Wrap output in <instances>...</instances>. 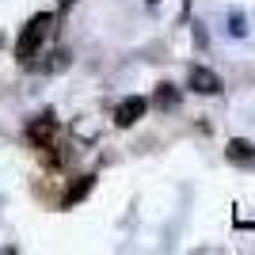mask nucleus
Wrapping results in <instances>:
<instances>
[{
  "instance_id": "1",
  "label": "nucleus",
  "mask_w": 255,
  "mask_h": 255,
  "mask_svg": "<svg viewBox=\"0 0 255 255\" xmlns=\"http://www.w3.org/2000/svg\"><path fill=\"white\" fill-rule=\"evenodd\" d=\"M50 27H53V15H50V11H38V15L23 27L19 42H15V57H19V65H31V57L38 53V46H42V38L50 34Z\"/></svg>"
},
{
  "instance_id": "2",
  "label": "nucleus",
  "mask_w": 255,
  "mask_h": 255,
  "mask_svg": "<svg viewBox=\"0 0 255 255\" xmlns=\"http://www.w3.org/2000/svg\"><path fill=\"white\" fill-rule=\"evenodd\" d=\"M57 133H61V126H57L53 115H38V118H31V126H27V141L38 145V149H50L53 141H57Z\"/></svg>"
},
{
  "instance_id": "3",
  "label": "nucleus",
  "mask_w": 255,
  "mask_h": 255,
  "mask_svg": "<svg viewBox=\"0 0 255 255\" xmlns=\"http://www.w3.org/2000/svg\"><path fill=\"white\" fill-rule=\"evenodd\" d=\"M187 88L198 92V96H217L221 92V76L206 69V65H191V76H187Z\"/></svg>"
},
{
  "instance_id": "4",
  "label": "nucleus",
  "mask_w": 255,
  "mask_h": 255,
  "mask_svg": "<svg viewBox=\"0 0 255 255\" xmlns=\"http://www.w3.org/2000/svg\"><path fill=\"white\" fill-rule=\"evenodd\" d=\"M145 111H149V99H141V96H129V99H122V103L115 107V126H133V122H137L141 115H145Z\"/></svg>"
},
{
  "instance_id": "5",
  "label": "nucleus",
  "mask_w": 255,
  "mask_h": 255,
  "mask_svg": "<svg viewBox=\"0 0 255 255\" xmlns=\"http://www.w3.org/2000/svg\"><path fill=\"white\" fill-rule=\"evenodd\" d=\"M225 156H229V164H236V168H255V145L248 137H233L225 145Z\"/></svg>"
},
{
  "instance_id": "6",
  "label": "nucleus",
  "mask_w": 255,
  "mask_h": 255,
  "mask_svg": "<svg viewBox=\"0 0 255 255\" xmlns=\"http://www.w3.org/2000/svg\"><path fill=\"white\" fill-rule=\"evenodd\" d=\"M92 187H96V175H80V179L65 191V198H61V206H76V202H84L88 194H92Z\"/></svg>"
},
{
  "instance_id": "7",
  "label": "nucleus",
  "mask_w": 255,
  "mask_h": 255,
  "mask_svg": "<svg viewBox=\"0 0 255 255\" xmlns=\"http://www.w3.org/2000/svg\"><path fill=\"white\" fill-rule=\"evenodd\" d=\"M229 34H233V38H244V34H248V19L240 15V11L229 15Z\"/></svg>"
},
{
  "instance_id": "8",
  "label": "nucleus",
  "mask_w": 255,
  "mask_h": 255,
  "mask_svg": "<svg viewBox=\"0 0 255 255\" xmlns=\"http://www.w3.org/2000/svg\"><path fill=\"white\" fill-rule=\"evenodd\" d=\"M156 103H160V107H175V103H179V92H175L171 84H160V92H156Z\"/></svg>"
},
{
  "instance_id": "9",
  "label": "nucleus",
  "mask_w": 255,
  "mask_h": 255,
  "mask_svg": "<svg viewBox=\"0 0 255 255\" xmlns=\"http://www.w3.org/2000/svg\"><path fill=\"white\" fill-rule=\"evenodd\" d=\"M57 4H61V11H69V8L76 4V0H57Z\"/></svg>"
}]
</instances>
